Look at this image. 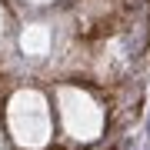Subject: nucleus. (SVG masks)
<instances>
[{"mask_svg":"<svg viewBox=\"0 0 150 150\" xmlns=\"http://www.w3.org/2000/svg\"><path fill=\"white\" fill-rule=\"evenodd\" d=\"M150 90V0H0V150H127Z\"/></svg>","mask_w":150,"mask_h":150,"instance_id":"nucleus-1","label":"nucleus"}]
</instances>
